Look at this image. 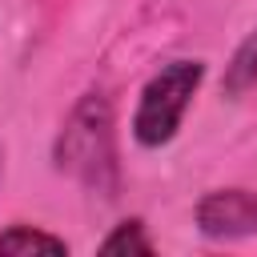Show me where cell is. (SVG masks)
<instances>
[{
  "label": "cell",
  "mask_w": 257,
  "mask_h": 257,
  "mask_svg": "<svg viewBox=\"0 0 257 257\" xmlns=\"http://www.w3.org/2000/svg\"><path fill=\"white\" fill-rule=\"evenodd\" d=\"M257 80V32L237 48V56H233V64H229V72H225V88L229 92H241V88H249Z\"/></svg>",
  "instance_id": "obj_5"
},
{
  "label": "cell",
  "mask_w": 257,
  "mask_h": 257,
  "mask_svg": "<svg viewBox=\"0 0 257 257\" xmlns=\"http://www.w3.org/2000/svg\"><path fill=\"white\" fill-rule=\"evenodd\" d=\"M0 253H64V241L28 225H12L8 233H0Z\"/></svg>",
  "instance_id": "obj_4"
},
{
  "label": "cell",
  "mask_w": 257,
  "mask_h": 257,
  "mask_svg": "<svg viewBox=\"0 0 257 257\" xmlns=\"http://www.w3.org/2000/svg\"><path fill=\"white\" fill-rule=\"evenodd\" d=\"M197 221L209 237H237V233H257V193L245 189H221L209 193L197 205Z\"/></svg>",
  "instance_id": "obj_3"
},
{
  "label": "cell",
  "mask_w": 257,
  "mask_h": 257,
  "mask_svg": "<svg viewBox=\"0 0 257 257\" xmlns=\"http://www.w3.org/2000/svg\"><path fill=\"white\" fill-rule=\"evenodd\" d=\"M205 68L201 60H173L165 64L141 92V104H137V116H133V137L149 149L173 141V133L181 128V116L201 84Z\"/></svg>",
  "instance_id": "obj_1"
},
{
  "label": "cell",
  "mask_w": 257,
  "mask_h": 257,
  "mask_svg": "<svg viewBox=\"0 0 257 257\" xmlns=\"http://www.w3.org/2000/svg\"><path fill=\"white\" fill-rule=\"evenodd\" d=\"M60 165H68L72 173H84L88 181H96V165H112V149H108V104L88 96L72 124L60 137Z\"/></svg>",
  "instance_id": "obj_2"
},
{
  "label": "cell",
  "mask_w": 257,
  "mask_h": 257,
  "mask_svg": "<svg viewBox=\"0 0 257 257\" xmlns=\"http://www.w3.org/2000/svg\"><path fill=\"white\" fill-rule=\"evenodd\" d=\"M104 253H153V245H149V237L141 233V225L137 221H128V225H120L112 237H104V245H100Z\"/></svg>",
  "instance_id": "obj_6"
}]
</instances>
